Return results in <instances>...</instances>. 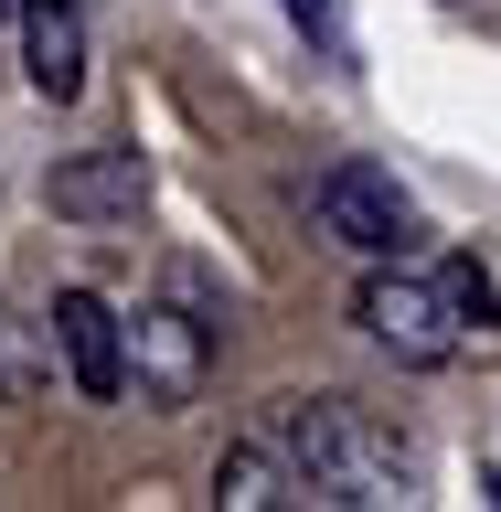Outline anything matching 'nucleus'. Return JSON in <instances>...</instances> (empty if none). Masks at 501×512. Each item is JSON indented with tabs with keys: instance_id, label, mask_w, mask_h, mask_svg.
Masks as SVG:
<instances>
[{
	"instance_id": "7ed1b4c3",
	"label": "nucleus",
	"mask_w": 501,
	"mask_h": 512,
	"mask_svg": "<svg viewBox=\"0 0 501 512\" xmlns=\"http://www.w3.org/2000/svg\"><path fill=\"white\" fill-rule=\"evenodd\" d=\"M310 214H320V235H331V246L374 256V267H395V256L427 246V224H416L406 182H395L384 160H331V171L310 182Z\"/></svg>"
},
{
	"instance_id": "0eeeda50",
	"label": "nucleus",
	"mask_w": 501,
	"mask_h": 512,
	"mask_svg": "<svg viewBox=\"0 0 501 512\" xmlns=\"http://www.w3.org/2000/svg\"><path fill=\"white\" fill-rule=\"evenodd\" d=\"M22 22V75H32V96H86V22H75V0H22L11 11Z\"/></svg>"
},
{
	"instance_id": "9d476101",
	"label": "nucleus",
	"mask_w": 501,
	"mask_h": 512,
	"mask_svg": "<svg viewBox=\"0 0 501 512\" xmlns=\"http://www.w3.org/2000/svg\"><path fill=\"white\" fill-rule=\"evenodd\" d=\"M0 11H22V0H0Z\"/></svg>"
},
{
	"instance_id": "6e6552de",
	"label": "nucleus",
	"mask_w": 501,
	"mask_h": 512,
	"mask_svg": "<svg viewBox=\"0 0 501 512\" xmlns=\"http://www.w3.org/2000/svg\"><path fill=\"white\" fill-rule=\"evenodd\" d=\"M214 502L224 512H267V502H299V470H288L278 438H235L214 459Z\"/></svg>"
},
{
	"instance_id": "20e7f679",
	"label": "nucleus",
	"mask_w": 501,
	"mask_h": 512,
	"mask_svg": "<svg viewBox=\"0 0 501 512\" xmlns=\"http://www.w3.org/2000/svg\"><path fill=\"white\" fill-rule=\"evenodd\" d=\"M128 374H139V406H192L203 374H214V320L192 310V299H150V310L128 320Z\"/></svg>"
},
{
	"instance_id": "f03ea898",
	"label": "nucleus",
	"mask_w": 501,
	"mask_h": 512,
	"mask_svg": "<svg viewBox=\"0 0 501 512\" xmlns=\"http://www.w3.org/2000/svg\"><path fill=\"white\" fill-rule=\"evenodd\" d=\"M352 320H363V342L395 352L406 374H438L448 352H459V331H470V320H459V299H448V278H416L406 256H395V267H374V278L352 288Z\"/></svg>"
},
{
	"instance_id": "423d86ee",
	"label": "nucleus",
	"mask_w": 501,
	"mask_h": 512,
	"mask_svg": "<svg viewBox=\"0 0 501 512\" xmlns=\"http://www.w3.org/2000/svg\"><path fill=\"white\" fill-rule=\"evenodd\" d=\"M43 192H54L64 224H139V203H150V160H139V150H75Z\"/></svg>"
},
{
	"instance_id": "1a4fd4ad",
	"label": "nucleus",
	"mask_w": 501,
	"mask_h": 512,
	"mask_svg": "<svg viewBox=\"0 0 501 512\" xmlns=\"http://www.w3.org/2000/svg\"><path fill=\"white\" fill-rule=\"evenodd\" d=\"M288 22L320 32V43H342V0H288Z\"/></svg>"
},
{
	"instance_id": "f257e3e1",
	"label": "nucleus",
	"mask_w": 501,
	"mask_h": 512,
	"mask_svg": "<svg viewBox=\"0 0 501 512\" xmlns=\"http://www.w3.org/2000/svg\"><path fill=\"white\" fill-rule=\"evenodd\" d=\"M278 448H288V470H299V502H331V512L395 502L416 480L406 438H384L374 416H352L342 395H288L278 406Z\"/></svg>"
},
{
	"instance_id": "39448f33",
	"label": "nucleus",
	"mask_w": 501,
	"mask_h": 512,
	"mask_svg": "<svg viewBox=\"0 0 501 512\" xmlns=\"http://www.w3.org/2000/svg\"><path fill=\"white\" fill-rule=\"evenodd\" d=\"M43 342L64 352V384L86 395V406H107V395H128V320L96 299V288H64L54 310H43Z\"/></svg>"
}]
</instances>
